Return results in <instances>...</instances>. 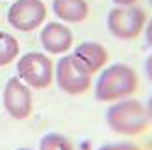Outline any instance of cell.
<instances>
[{
	"instance_id": "obj_10",
	"label": "cell",
	"mask_w": 152,
	"mask_h": 150,
	"mask_svg": "<svg viewBox=\"0 0 152 150\" xmlns=\"http://www.w3.org/2000/svg\"><path fill=\"white\" fill-rule=\"evenodd\" d=\"M53 13L65 24H80L89 16L87 0H53Z\"/></svg>"
},
{
	"instance_id": "obj_18",
	"label": "cell",
	"mask_w": 152,
	"mask_h": 150,
	"mask_svg": "<svg viewBox=\"0 0 152 150\" xmlns=\"http://www.w3.org/2000/svg\"><path fill=\"white\" fill-rule=\"evenodd\" d=\"M18 150H33V148H18Z\"/></svg>"
},
{
	"instance_id": "obj_19",
	"label": "cell",
	"mask_w": 152,
	"mask_h": 150,
	"mask_svg": "<svg viewBox=\"0 0 152 150\" xmlns=\"http://www.w3.org/2000/svg\"><path fill=\"white\" fill-rule=\"evenodd\" d=\"M148 4H150V6H152V0H148Z\"/></svg>"
},
{
	"instance_id": "obj_4",
	"label": "cell",
	"mask_w": 152,
	"mask_h": 150,
	"mask_svg": "<svg viewBox=\"0 0 152 150\" xmlns=\"http://www.w3.org/2000/svg\"><path fill=\"white\" fill-rule=\"evenodd\" d=\"M16 72H18V78L27 87L42 90L53 83L54 67H53V60L47 54L31 51L18 58Z\"/></svg>"
},
{
	"instance_id": "obj_9",
	"label": "cell",
	"mask_w": 152,
	"mask_h": 150,
	"mask_svg": "<svg viewBox=\"0 0 152 150\" xmlns=\"http://www.w3.org/2000/svg\"><path fill=\"white\" fill-rule=\"evenodd\" d=\"M72 54L89 69L91 74L102 71L107 65V62H109V51L102 44L91 42V40L78 44V45L74 47V52Z\"/></svg>"
},
{
	"instance_id": "obj_17",
	"label": "cell",
	"mask_w": 152,
	"mask_h": 150,
	"mask_svg": "<svg viewBox=\"0 0 152 150\" xmlns=\"http://www.w3.org/2000/svg\"><path fill=\"white\" fill-rule=\"evenodd\" d=\"M145 108H147V116H148V121L152 123V94H150V98H148V101H147Z\"/></svg>"
},
{
	"instance_id": "obj_5",
	"label": "cell",
	"mask_w": 152,
	"mask_h": 150,
	"mask_svg": "<svg viewBox=\"0 0 152 150\" xmlns=\"http://www.w3.org/2000/svg\"><path fill=\"white\" fill-rule=\"evenodd\" d=\"M147 24V13L138 6L114 7L107 15V29L118 40H136Z\"/></svg>"
},
{
	"instance_id": "obj_11",
	"label": "cell",
	"mask_w": 152,
	"mask_h": 150,
	"mask_svg": "<svg viewBox=\"0 0 152 150\" xmlns=\"http://www.w3.org/2000/svg\"><path fill=\"white\" fill-rule=\"evenodd\" d=\"M20 54V44L13 34L0 31V67H6L15 62Z\"/></svg>"
},
{
	"instance_id": "obj_13",
	"label": "cell",
	"mask_w": 152,
	"mask_h": 150,
	"mask_svg": "<svg viewBox=\"0 0 152 150\" xmlns=\"http://www.w3.org/2000/svg\"><path fill=\"white\" fill-rule=\"evenodd\" d=\"M98 150H141V148L136 146L134 143H107L102 145Z\"/></svg>"
},
{
	"instance_id": "obj_12",
	"label": "cell",
	"mask_w": 152,
	"mask_h": 150,
	"mask_svg": "<svg viewBox=\"0 0 152 150\" xmlns=\"http://www.w3.org/2000/svg\"><path fill=\"white\" fill-rule=\"evenodd\" d=\"M38 150H74V145L60 132H49L40 139Z\"/></svg>"
},
{
	"instance_id": "obj_1",
	"label": "cell",
	"mask_w": 152,
	"mask_h": 150,
	"mask_svg": "<svg viewBox=\"0 0 152 150\" xmlns=\"http://www.w3.org/2000/svg\"><path fill=\"white\" fill-rule=\"evenodd\" d=\"M140 87L136 71L127 63H112L103 67L94 87V98L100 103L120 101L132 96Z\"/></svg>"
},
{
	"instance_id": "obj_16",
	"label": "cell",
	"mask_w": 152,
	"mask_h": 150,
	"mask_svg": "<svg viewBox=\"0 0 152 150\" xmlns=\"http://www.w3.org/2000/svg\"><path fill=\"white\" fill-rule=\"evenodd\" d=\"M118 7H129V6H136L138 0H112Z\"/></svg>"
},
{
	"instance_id": "obj_7",
	"label": "cell",
	"mask_w": 152,
	"mask_h": 150,
	"mask_svg": "<svg viewBox=\"0 0 152 150\" xmlns=\"http://www.w3.org/2000/svg\"><path fill=\"white\" fill-rule=\"evenodd\" d=\"M4 108L13 119H26L33 112V94L31 87H27L18 76L9 78L4 87Z\"/></svg>"
},
{
	"instance_id": "obj_14",
	"label": "cell",
	"mask_w": 152,
	"mask_h": 150,
	"mask_svg": "<svg viewBox=\"0 0 152 150\" xmlns=\"http://www.w3.org/2000/svg\"><path fill=\"white\" fill-rule=\"evenodd\" d=\"M145 40H147V44H148V47L152 49V18L150 20H147V24H145Z\"/></svg>"
},
{
	"instance_id": "obj_15",
	"label": "cell",
	"mask_w": 152,
	"mask_h": 150,
	"mask_svg": "<svg viewBox=\"0 0 152 150\" xmlns=\"http://www.w3.org/2000/svg\"><path fill=\"white\" fill-rule=\"evenodd\" d=\"M145 72H147V78H148V82L152 83V54L147 58V62H145Z\"/></svg>"
},
{
	"instance_id": "obj_3",
	"label": "cell",
	"mask_w": 152,
	"mask_h": 150,
	"mask_svg": "<svg viewBox=\"0 0 152 150\" xmlns=\"http://www.w3.org/2000/svg\"><path fill=\"white\" fill-rule=\"evenodd\" d=\"M54 80L60 90L71 96H78L92 85V74L74 54H64L54 67Z\"/></svg>"
},
{
	"instance_id": "obj_2",
	"label": "cell",
	"mask_w": 152,
	"mask_h": 150,
	"mask_svg": "<svg viewBox=\"0 0 152 150\" xmlns=\"http://www.w3.org/2000/svg\"><path fill=\"white\" fill-rule=\"evenodd\" d=\"M105 121L112 132L121 136H140L150 123L145 105L134 98L114 101L105 112Z\"/></svg>"
},
{
	"instance_id": "obj_8",
	"label": "cell",
	"mask_w": 152,
	"mask_h": 150,
	"mask_svg": "<svg viewBox=\"0 0 152 150\" xmlns=\"http://www.w3.org/2000/svg\"><path fill=\"white\" fill-rule=\"evenodd\" d=\"M40 44L49 54H67L74 44V36L65 24L49 22L40 31Z\"/></svg>"
},
{
	"instance_id": "obj_6",
	"label": "cell",
	"mask_w": 152,
	"mask_h": 150,
	"mask_svg": "<svg viewBox=\"0 0 152 150\" xmlns=\"http://www.w3.org/2000/svg\"><path fill=\"white\" fill-rule=\"evenodd\" d=\"M47 16V7L42 0H15L7 11V22L13 29L31 33L38 29Z\"/></svg>"
}]
</instances>
